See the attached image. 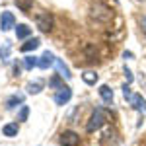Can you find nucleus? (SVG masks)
<instances>
[{
    "label": "nucleus",
    "instance_id": "21",
    "mask_svg": "<svg viewBox=\"0 0 146 146\" xmlns=\"http://www.w3.org/2000/svg\"><path fill=\"white\" fill-rule=\"evenodd\" d=\"M123 96H125V100H131V98H133V94H131V88H129L127 84L123 86Z\"/></svg>",
    "mask_w": 146,
    "mask_h": 146
},
{
    "label": "nucleus",
    "instance_id": "26",
    "mask_svg": "<svg viewBox=\"0 0 146 146\" xmlns=\"http://www.w3.org/2000/svg\"><path fill=\"white\" fill-rule=\"evenodd\" d=\"M123 56H125V58H133V53H127V51H125Z\"/></svg>",
    "mask_w": 146,
    "mask_h": 146
},
{
    "label": "nucleus",
    "instance_id": "22",
    "mask_svg": "<svg viewBox=\"0 0 146 146\" xmlns=\"http://www.w3.org/2000/svg\"><path fill=\"white\" fill-rule=\"evenodd\" d=\"M51 86H55V88H58V90H60V88H62V84H60V78H58V76H56V78H53V80H51Z\"/></svg>",
    "mask_w": 146,
    "mask_h": 146
},
{
    "label": "nucleus",
    "instance_id": "18",
    "mask_svg": "<svg viewBox=\"0 0 146 146\" xmlns=\"http://www.w3.org/2000/svg\"><path fill=\"white\" fill-rule=\"evenodd\" d=\"M37 64H39V58H37V56H25V58H23V66L27 68V70H31V68L37 66Z\"/></svg>",
    "mask_w": 146,
    "mask_h": 146
},
{
    "label": "nucleus",
    "instance_id": "23",
    "mask_svg": "<svg viewBox=\"0 0 146 146\" xmlns=\"http://www.w3.org/2000/svg\"><path fill=\"white\" fill-rule=\"evenodd\" d=\"M125 78H127V84H131V82H133V72H131L129 68H125Z\"/></svg>",
    "mask_w": 146,
    "mask_h": 146
},
{
    "label": "nucleus",
    "instance_id": "11",
    "mask_svg": "<svg viewBox=\"0 0 146 146\" xmlns=\"http://www.w3.org/2000/svg\"><path fill=\"white\" fill-rule=\"evenodd\" d=\"M18 103H23V94H12L10 98L6 100V107L8 109H14Z\"/></svg>",
    "mask_w": 146,
    "mask_h": 146
},
{
    "label": "nucleus",
    "instance_id": "10",
    "mask_svg": "<svg viewBox=\"0 0 146 146\" xmlns=\"http://www.w3.org/2000/svg\"><path fill=\"white\" fill-rule=\"evenodd\" d=\"M41 45V41H39V37H33V39H27L25 43L22 45V53H29V51H35L37 47Z\"/></svg>",
    "mask_w": 146,
    "mask_h": 146
},
{
    "label": "nucleus",
    "instance_id": "7",
    "mask_svg": "<svg viewBox=\"0 0 146 146\" xmlns=\"http://www.w3.org/2000/svg\"><path fill=\"white\" fill-rule=\"evenodd\" d=\"M55 56H53V53H49V51H45V53H43V55L39 56V64H37V66L41 68V70H47V68L51 66V64H55Z\"/></svg>",
    "mask_w": 146,
    "mask_h": 146
},
{
    "label": "nucleus",
    "instance_id": "1",
    "mask_svg": "<svg viewBox=\"0 0 146 146\" xmlns=\"http://www.w3.org/2000/svg\"><path fill=\"white\" fill-rule=\"evenodd\" d=\"M90 16H92V20H96V22H100V23H107V22H111V18H113V12L103 4V2H96L94 6H92V12H90Z\"/></svg>",
    "mask_w": 146,
    "mask_h": 146
},
{
    "label": "nucleus",
    "instance_id": "2",
    "mask_svg": "<svg viewBox=\"0 0 146 146\" xmlns=\"http://www.w3.org/2000/svg\"><path fill=\"white\" fill-rule=\"evenodd\" d=\"M105 121H107V113L100 107V109H96V111L92 113L90 121H88V125H86V131H88V133H94V131L101 129V127L105 125Z\"/></svg>",
    "mask_w": 146,
    "mask_h": 146
},
{
    "label": "nucleus",
    "instance_id": "16",
    "mask_svg": "<svg viewBox=\"0 0 146 146\" xmlns=\"http://www.w3.org/2000/svg\"><path fill=\"white\" fill-rule=\"evenodd\" d=\"M14 2H16L18 8H20L22 12H25V14L31 10V6H33V0H14Z\"/></svg>",
    "mask_w": 146,
    "mask_h": 146
},
{
    "label": "nucleus",
    "instance_id": "24",
    "mask_svg": "<svg viewBox=\"0 0 146 146\" xmlns=\"http://www.w3.org/2000/svg\"><path fill=\"white\" fill-rule=\"evenodd\" d=\"M140 25H142V31H144V33H146V16H144V18H142V20H140Z\"/></svg>",
    "mask_w": 146,
    "mask_h": 146
},
{
    "label": "nucleus",
    "instance_id": "20",
    "mask_svg": "<svg viewBox=\"0 0 146 146\" xmlns=\"http://www.w3.org/2000/svg\"><path fill=\"white\" fill-rule=\"evenodd\" d=\"M27 115H29V107H27V105H23L22 109H20V115H18V121H27Z\"/></svg>",
    "mask_w": 146,
    "mask_h": 146
},
{
    "label": "nucleus",
    "instance_id": "9",
    "mask_svg": "<svg viewBox=\"0 0 146 146\" xmlns=\"http://www.w3.org/2000/svg\"><path fill=\"white\" fill-rule=\"evenodd\" d=\"M18 133H20L18 123H8V125H4V127H2V135H4V136L14 138V136H18Z\"/></svg>",
    "mask_w": 146,
    "mask_h": 146
},
{
    "label": "nucleus",
    "instance_id": "25",
    "mask_svg": "<svg viewBox=\"0 0 146 146\" xmlns=\"http://www.w3.org/2000/svg\"><path fill=\"white\" fill-rule=\"evenodd\" d=\"M14 74H16V76L20 74V66H18V64H14Z\"/></svg>",
    "mask_w": 146,
    "mask_h": 146
},
{
    "label": "nucleus",
    "instance_id": "19",
    "mask_svg": "<svg viewBox=\"0 0 146 146\" xmlns=\"http://www.w3.org/2000/svg\"><path fill=\"white\" fill-rule=\"evenodd\" d=\"M10 56V41H4V45L0 47V60H8Z\"/></svg>",
    "mask_w": 146,
    "mask_h": 146
},
{
    "label": "nucleus",
    "instance_id": "13",
    "mask_svg": "<svg viewBox=\"0 0 146 146\" xmlns=\"http://www.w3.org/2000/svg\"><path fill=\"white\" fill-rule=\"evenodd\" d=\"M100 96H101V100L107 101V103H111V101H113V90L107 86V84L100 86Z\"/></svg>",
    "mask_w": 146,
    "mask_h": 146
},
{
    "label": "nucleus",
    "instance_id": "17",
    "mask_svg": "<svg viewBox=\"0 0 146 146\" xmlns=\"http://www.w3.org/2000/svg\"><path fill=\"white\" fill-rule=\"evenodd\" d=\"M41 90H43V82H39V80L27 84V92H29V94H39Z\"/></svg>",
    "mask_w": 146,
    "mask_h": 146
},
{
    "label": "nucleus",
    "instance_id": "3",
    "mask_svg": "<svg viewBox=\"0 0 146 146\" xmlns=\"http://www.w3.org/2000/svg\"><path fill=\"white\" fill-rule=\"evenodd\" d=\"M35 22H37V27H39L43 33H49V31L53 29V16H51L49 12H41V14H37Z\"/></svg>",
    "mask_w": 146,
    "mask_h": 146
},
{
    "label": "nucleus",
    "instance_id": "14",
    "mask_svg": "<svg viewBox=\"0 0 146 146\" xmlns=\"http://www.w3.org/2000/svg\"><path fill=\"white\" fill-rule=\"evenodd\" d=\"M29 33H31V27H27L25 23H20L16 27V37L18 39H25V37H29Z\"/></svg>",
    "mask_w": 146,
    "mask_h": 146
},
{
    "label": "nucleus",
    "instance_id": "15",
    "mask_svg": "<svg viewBox=\"0 0 146 146\" xmlns=\"http://www.w3.org/2000/svg\"><path fill=\"white\" fill-rule=\"evenodd\" d=\"M82 78H84V82H86V84L94 86V84L98 82V74H96V72H92V70H86V72L82 74Z\"/></svg>",
    "mask_w": 146,
    "mask_h": 146
},
{
    "label": "nucleus",
    "instance_id": "12",
    "mask_svg": "<svg viewBox=\"0 0 146 146\" xmlns=\"http://www.w3.org/2000/svg\"><path fill=\"white\" fill-rule=\"evenodd\" d=\"M55 66H56V70H58V76H62V78H70V76H72L70 70H68V66L60 60V58H56V60H55Z\"/></svg>",
    "mask_w": 146,
    "mask_h": 146
},
{
    "label": "nucleus",
    "instance_id": "5",
    "mask_svg": "<svg viewBox=\"0 0 146 146\" xmlns=\"http://www.w3.org/2000/svg\"><path fill=\"white\" fill-rule=\"evenodd\" d=\"M12 27H16V20H14V14L12 12H2L0 16V29L2 31H10Z\"/></svg>",
    "mask_w": 146,
    "mask_h": 146
},
{
    "label": "nucleus",
    "instance_id": "6",
    "mask_svg": "<svg viewBox=\"0 0 146 146\" xmlns=\"http://www.w3.org/2000/svg\"><path fill=\"white\" fill-rule=\"evenodd\" d=\"M70 98H72V90H70L68 86H62V88L55 94V103L56 105H64V103L70 101Z\"/></svg>",
    "mask_w": 146,
    "mask_h": 146
},
{
    "label": "nucleus",
    "instance_id": "4",
    "mask_svg": "<svg viewBox=\"0 0 146 146\" xmlns=\"http://www.w3.org/2000/svg\"><path fill=\"white\" fill-rule=\"evenodd\" d=\"M58 142L62 146H80V136L74 131H64L58 138Z\"/></svg>",
    "mask_w": 146,
    "mask_h": 146
},
{
    "label": "nucleus",
    "instance_id": "8",
    "mask_svg": "<svg viewBox=\"0 0 146 146\" xmlns=\"http://www.w3.org/2000/svg\"><path fill=\"white\" fill-rule=\"evenodd\" d=\"M131 105H133V109H136V111H144L146 109V100L140 96V94H133V98H131Z\"/></svg>",
    "mask_w": 146,
    "mask_h": 146
}]
</instances>
